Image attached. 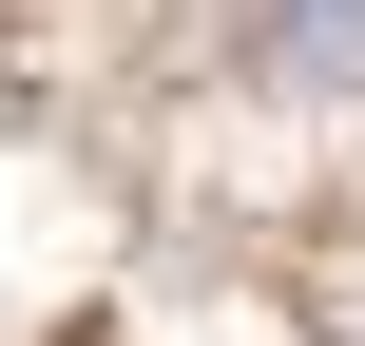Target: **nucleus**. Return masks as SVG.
Instances as JSON below:
<instances>
[{
    "label": "nucleus",
    "mask_w": 365,
    "mask_h": 346,
    "mask_svg": "<svg viewBox=\"0 0 365 346\" xmlns=\"http://www.w3.org/2000/svg\"><path fill=\"white\" fill-rule=\"evenodd\" d=\"M269 77H365V0H250Z\"/></svg>",
    "instance_id": "obj_1"
}]
</instances>
